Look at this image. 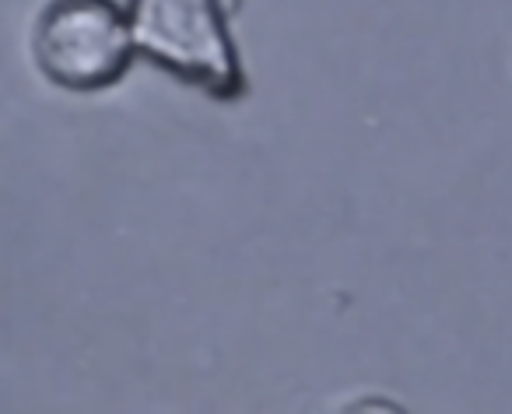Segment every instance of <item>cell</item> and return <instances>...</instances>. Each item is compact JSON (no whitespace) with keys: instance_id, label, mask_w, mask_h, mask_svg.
I'll use <instances>...</instances> for the list:
<instances>
[{"instance_id":"6da1fadb","label":"cell","mask_w":512,"mask_h":414,"mask_svg":"<svg viewBox=\"0 0 512 414\" xmlns=\"http://www.w3.org/2000/svg\"><path fill=\"white\" fill-rule=\"evenodd\" d=\"M134 50L211 99L246 92L239 53L218 0H127Z\"/></svg>"},{"instance_id":"7a4b0ae2","label":"cell","mask_w":512,"mask_h":414,"mask_svg":"<svg viewBox=\"0 0 512 414\" xmlns=\"http://www.w3.org/2000/svg\"><path fill=\"white\" fill-rule=\"evenodd\" d=\"M134 53L127 15L113 0H50L32 29L39 74L64 92L116 85Z\"/></svg>"}]
</instances>
